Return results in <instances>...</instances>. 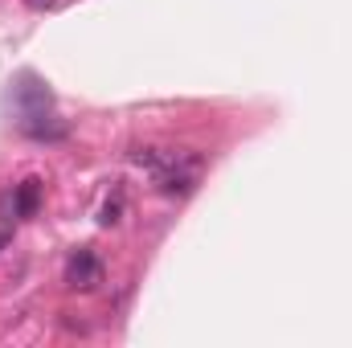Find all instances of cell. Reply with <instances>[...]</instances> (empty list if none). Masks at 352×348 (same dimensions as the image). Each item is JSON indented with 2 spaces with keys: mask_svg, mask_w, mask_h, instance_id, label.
<instances>
[{
  "mask_svg": "<svg viewBox=\"0 0 352 348\" xmlns=\"http://www.w3.org/2000/svg\"><path fill=\"white\" fill-rule=\"evenodd\" d=\"M131 160L156 176L160 193H192L201 173V156H192L188 148H135Z\"/></svg>",
  "mask_w": 352,
  "mask_h": 348,
  "instance_id": "obj_1",
  "label": "cell"
},
{
  "mask_svg": "<svg viewBox=\"0 0 352 348\" xmlns=\"http://www.w3.org/2000/svg\"><path fill=\"white\" fill-rule=\"evenodd\" d=\"M4 246H8V230H0V250H4Z\"/></svg>",
  "mask_w": 352,
  "mask_h": 348,
  "instance_id": "obj_7",
  "label": "cell"
},
{
  "mask_svg": "<svg viewBox=\"0 0 352 348\" xmlns=\"http://www.w3.org/2000/svg\"><path fill=\"white\" fill-rule=\"evenodd\" d=\"M21 131H25L29 140H62V135H66V123H58V119L45 115V111H29V115L21 119Z\"/></svg>",
  "mask_w": 352,
  "mask_h": 348,
  "instance_id": "obj_3",
  "label": "cell"
},
{
  "mask_svg": "<svg viewBox=\"0 0 352 348\" xmlns=\"http://www.w3.org/2000/svg\"><path fill=\"white\" fill-rule=\"evenodd\" d=\"M66 283L78 287V291H94L102 283V262H98V254L90 246H78L70 254V262H66Z\"/></svg>",
  "mask_w": 352,
  "mask_h": 348,
  "instance_id": "obj_2",
  "label": "cell"
},
{
  "mask_svg": "<svg viewBox=\"0 0 352 348\" xmlns=\"http://www.w3.org/2000/svg\"><path fill=\"white\" fill-rule=\"evenodd\" d=\"M119 213H123V193L115 188V197L102 205V217H98V221H102V226H115V221H119Z\"/></svg>",
  "mask_w": 352,
  "mask_h": 348,
  "instance_id": "obj_5",
  "label": "cell"
},
{
  "mask_svg": "<svg viewBox=\"0 0 352 348\" xmlns=\"http://www.w3.org/2000/svg\"><path fill=\"white\" fill-rule=\"evenodd\" d=\"M25 4H29V8H33V12H45V8H54V4H58V0H25Z\"/></svg>",
  "mask_w": 352,
  "mask_h": 348,
  "instance_id": "obj_6",
  "label": "cell"
},
{
  "mask_svg": "<svg viewBox=\"0 0 352 348\" xmlns=\"http://www.w3.org/2000/svg\"><path fill=\"white\" fill-rule=\"evenodd\" d=\"M37 209H41V180L29 176V180H21V184L12 188V213H16V217H33Z\"/></svg>",
  "mask_w": 352,
  "mask_h": 348,
  "instance_id": "obj_4",
  "label": "cell"
}]
</instances>
